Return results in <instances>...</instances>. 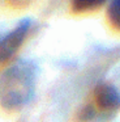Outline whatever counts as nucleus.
I'll return each mask as SVG.
<instances>
[{
  "label": "nucleus",
  "instance_id": "nucleus-1",
  "mask_svg": "<svg viewBox=\"0 0 120 122\" xmlns=\"http://www.w3.org/2000/svg\"><path fill=\"white\" fill-rule=\"evenodd\" d=\"M37 71L31 62H17L0 77V104L8 110L25 106L35 91Z\"/></svg>",
  "mask_w": 120,
  "mask_h": 122
},
{
  "label": "nucleus",
  "instance_id": "nucleus-2",
  "mask_svg": "<svg viewBox=\"0 0 120 122\" xmlns=\"http://www.w3.org/2000/svg\"><path fill=\"white\" fill-rule=\"evenodd\" d=\"M120 109V92L116 87L107 83L98 84L91 92V100L80 114L83 122L95 118H107Z\"/></svg>",
  "mask_w": 120,
  "mask_h": 122
},
{
  "label": "nucleus",
  "instance_id": "nucleus-3",
  "mask_svg": "<svg viewBox=\"0 0 120 122\" xmlns=\"http://www.w3.org/2000/svg\"><path fill=\"white\" fill-rule=\"evenodd\" d=\"M31 30L30 20H21L13 29L0 33V64L9 62L16 55Z\"/></svg>",
  "mask_w": 120,
  "mask_h": 122
},
{
  "label": "nucleus",
  "instance_id": "nucleus-4",
  "mask_svg": "<svg viewBox=\"0 0 120 122\" xmlns=\"http://www.w3.org/2000/svg\"><path fill=\"white\" fill-rule=\"evenodd\" d=\"M106 17H107L108 24L115 30L120 32V0H115V1H111L108 4Z\"/></svg>",
  "mask_w": 120,
  "mask_h": 122
},
{
  "label": "nucleus",
  "instance_id": "nucleus-5",
  "mask_svg": "<svg viewBox=\"0 0 120 122\" xmlns=\"http://www.w3.org/2000/svg\"><path fill=\"white\" fill-rule=\"evenodd\" d=\"M102 5L103 1H98V0H76L72 3V11L77 13H83V12H91L94 9H98Z\"/></svg>",
  "mask_w": 120,
  "mask_h": 122
}]
</instances>
